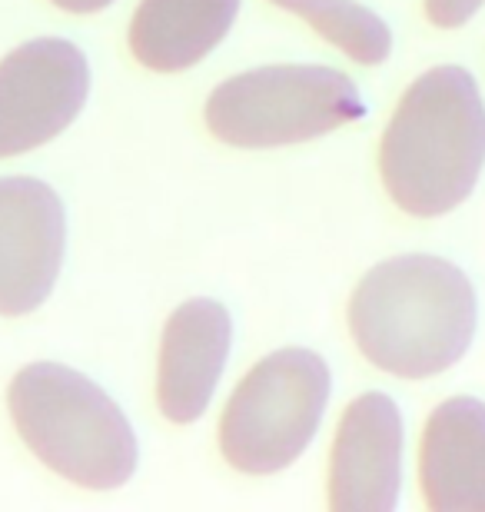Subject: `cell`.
<instances>
[{
  "mask_svg": "<svg viewBox=\"0 0 485 512\" xmlns=\"http://www.w3.org/2000/svg\"><path fill=\"white\" fill-rule=\"evenodd\" d=\"M485 167V104L462 67H432L383 133L379 173L392 203L412 217H442L476 190Z\"/></svg>",
  "mask_w": 485,
  "mask_h": 512,
  "instance_id": "obj_2",
  "label": "cell"
},
{
  "mask_svg": "<svg viewBox=\"0 0 485 512\" xmlns=\"http://www.w3.org/2000/svg\"><path fill=\"white\" fill-rule=\"evenodd\" d=\"M233 323L223 303L190 300L173 310L160 343L157 399L170 423H196L220 383Z\"/></svg>",
  "mask_w": 485,
  "mask_h": 512,
  "instance_id": "obj_9",
  "label": "cell"
},
{
  "mask_svg": "<svg viewBox=\"0 0 485 512\" xmlns=\"http://www.w3.org/2000/svg\"><path fill=\"white\" fill-rule=\"evenodd\" d=\"M366 117V100L333 67H256L223 80L206 100V127L230 147L263 150L316 140Z\"/></svg>",
  "mask_w": 485,
  "mask_h": 512,
  "instance_id": "obj_4",
  "label": "cell"
},
{
  "mask_svg": "<svg viewBox=\"0 0 485 512\" xmlns=\"http://www.w3.org/2000/svg\"><path fill=\"white\" fill-rule=\"evenodd\" d=\"M67 250L64 203L37 177H0V316L44 306Z\"/></svg>",
  "mask_w": 485,
  "mask_h": 512,
  "instance_id": "obj_7",
  "label": "cell"
},
{
  "mask_svg": "<svg viewBox=\"0 0 485 512\" xmlns=\"http://www.w3.org/2000/svg\"><path fill=\"white\" fill-rule=\"evenodd\" d=\"M50 4L67 10V14H97V10L110 7L113 0H50Z\"/></svg>",
  "mask_w": 485,
  "mask_h": 512,
  "instance_id": "obj_14",
  "label": "cell"
},
{
  "mask_svg": "<svg viewBox=\"0 0 485 512\" xmlns=\"http://www.w3.org/2000/svg\"><path fill=\"white\" fill-rule=\"evenodd\" d=\"M419 479L436 512H485V403L452 396L432 409L422 433Z\"/></svg>",
  "mask_w": 485,
  "mask_h": 512,
  "instance_id": "obj_10",
  "label": "cell"
},
{
  "mask_svg": "<svg viewBox=\"0 0 485 512\" xmlns=\"http://www.w3.org/2000/svg\"><path fill=\"white\" fill-rule=\"evenodd\" d=\"M20 439L40 463L84 489H117L137 469V436L123 409L64 363H30L7 389Z\"/></svg>",
  "mask_w": 485,
  "mask_h": 512,
  "instance_id": "obj_3",
  "label": "cell"
},
{
  "mask_svg": "<svg viewBox=\"0 0 485 512\" xmlns=\"http://www.w3.org/2000/svg\"><path fill=\"white\" fill-rule=\"evenodd\" d=\"M329 386V366L313 350H276L260 360L223 409L226 463L250 476L293 466L323 423Z\"/></svg>",
  "mask_w": 485,
  "mask_h": 512,
  "instance_id": "obj_5",
  "label": "cell"
},
{
  "mask_svg": "<svg viewBox=\"0 0 485 512\" xmlns=\"http://www.w3.org/2000/svg\"><path fill=\"white\" fill-rule=\"evenodd\" d=\"M485 0H426V17L442 30H456L479 14Z\"/></svg>",
  "mask_w": 485,
  "mask_h": 512,
  "instance_id": "obj_13",
  "label": "cell"
},
{
  "mask_svg": "<svg viewBox=\"0 0 485 512\" xmlns=\"http://www.w3.org/2000/svg\"><path fill=\"white\" fill-rule=\"evenodd\" d=\"M402 486V416L386 393L349 403L329 459V506L336 512H392Z\"/></svg>",
  "mask_w": 485,
  "mask_h": 512,
  "instance_id": "obj_8",
  "label": "cell"
},
{
  "mask_svg": "<svg viewBox=\"0 0 485 512\" xmlns=\"http://www.w3.org/2000/svg\"><path fill=\"white\" fill-rule=\"evenodd\" d=\"M240 0H140L130 24V50L147 70L177 74L210 54L230 34Z\"/></svg>",
  "mask_w": 485,
  "mask_h": 512,
  "instance_id": "obj_11",
  "label": "cell"
},
{
  "mask_svg": "<svg viewBox=\"0 0 485 512\" xmlns=\"http://www.w3.org/2000/svg\"><path fill=\"white\" fill-rule=\"evenodd\" d=\"M476 323L469 276L429 253L373 266L349 300V333L359 353L402 380H426L456 366L472 346Z\"/></svg>",
  "mask_w": 485,
  "mask_h": 512,
  "instance_id": "obj_1",
  "label": "cell"
},
{
  "mask_svg": "<svg viewBox=\"0 0 485 512\" xmlns=\"http://www.w3.org/2000/svg\"><path fill=\"white\" fill-rule=\"evenodd\" d=\"M286 14L303 17L319 37L353 57L356 64L376 67L392 50L386 20L356 0H273Z\"/></svg>",
  "mask_w": 485,
  "mask_h": 512,
  "instance_id": "obj_12",
  "label": "cell"
},
{
  "mask_svg": "<svg viewBox=\"0 0 485 512\" xmlns=\"http://www.w3.org/2000/svg\"><path fill=\"white\" fill-rule=\"evenodd\" d=\"M90 67L84 50L40 37L0 60V160L44 147L84 110Z\"/></svg>",
  "mask_w": 485,
  "mask_h": 512,
  "instance_id": "obj_6",
  "label": "cell"
}]
</instances>
